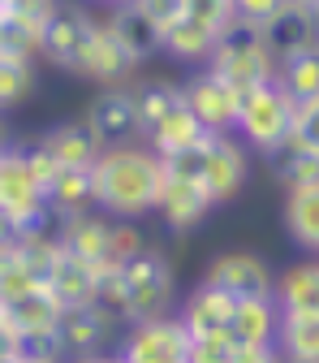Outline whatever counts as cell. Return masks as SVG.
<instances>
[{"instance_id": "1", "label": "cell", "mask_w": 319, "mask_h": 363, "mask_svg": "<svg viewBox=\"0 0 319 363\" xmlns=\"http://www.w3.org/2000/svg\"><path fill=\"white\" fill-rule=\"evenodd\" d=\"M95 177V208L117 216V220H143L156 212L160 195H164V156L151 152L143 139L134 143H112L100 152V160L91 164Z\"/></svg>"}, {"instance_id": "2", "label": "cell", "mask_w": 319, "mask_h": 363, "mask_svg": "<svg viewBox=\"0 0 319 363\" xmlns=\"http://www.w3.org/2000/svg\"><path fill=\"white\" fill-rule=\"evenodd\" d=\"M164 169L173 177H190L211 195V203H229L242 195L246 177H250V147L238 134H203L199 143H190L186 152L164 156Z\"/></svg>"}, {"instance_id": "3", "label": "cell", "mask_w": 319, "mask_h": 363, "mask_svg": "<svg viewBox=\"0 0 319 363\" xmlns=\"http://www.w3.org/2000/svg\"><path fill=\"white\" fill-rule=\"evenodd\" d=\"M177 303V268L160 247H143L134 259L121 264V315L125 325L168 315Z\"/></svg>"}, {"instance_id": "4", "label": "cell", "mask_w": 319, "mask_h": 363, "mask_svg": "<svg viewBox=\"0 0 319 363\" xmlns=\"http://www.w3.org/2000/svg\"><path fill=\"white\" fill-rule=\"evenodd\" d=\"M203 65H207L211 74H220L229 86H238V91H250V86H259V82H272V78H277V61H272L267 43H263V26L242 22V18H233L229 26L220 30L216 48H211V57H207Z\"/></svg>"}, {"instance_id": "5", "label": "cell", "mask_w": 319, "mask_h": 363, "mask_svg": "<svg viewBox=\"0 0 319 363\" xmlns=\"http://www.w3.org/2000/svg\"><path fill=\"white\" fill-rule=\"evenodd\" d=\"M233 18H238L233 0H186L181 13L164 26V39H160L164 48L160 52L181 61V65H203L211 57V48H216L220 30Z\"/></svg>"}, {"instance_id": "6", "label": "cell", "mask_w": 319, "mask_h": 363, "mask_svg": "<svg viewBox=\"0 0 319 363\" xmlns=\"http://www.w3.org/2000/svg\"><path fill=\"white\" fill-rule=\"evenodd\" d=\"M294 100L285 96V86L272 78V82H259V86H250V91H242V108H238V139L250 147V152H259V156H267L272 147H281L285 139H289V130H294Z\"/></svg>"}, {"instance_id": "7", "label": "cell", "mask_w": 319, "mask_h": 363, "mask_svg": "<svg viewBox=\"0 0 319 363\" xmlns=\"http://www.w3.org/2000/svg\"><path fill=\"white\" fill-rule=\"evenodd\" d=\"M95 30H100V13L57 0L52 13L43 18L39 61H48V65H57V69L82 78V65H86V52H91V39H95Z\"/></svg>"}, {"instance_id": "8", "label": "cell", "mask_w": 319, "mask_h": 363, "mask_svg": "<svg viewBox=\"0 0 319 363\" xmlns=\"http://www.w3.org/2000/svg\"><path fill=\"white\" fill-rule=\"evenodd\" d=\"M0 208H5L13 220H18V234L39 225L48 216V195H43L35 169L26 164V152L22 143H5L0 147Z\"/></svg>"}, {"instance_id": "9", "label": "cell", "mask_w": 319, "mask_h": 363, "mask_svg": "<svg viewBox=\"0 0 319 363\" xmlns=\"http://www.w3.org/2000/svg\"><path fill=\"white\" fill-rule=\"evenodd\" d=\"M186 346L190 333L181 325V315H156V320H139V325H125L121 333V359L125 363H186Z\"/></svg>"}, {"instance_id": "10", "label": "cell", "mask_w": 319, "mask_h": 363, "mask_svg": "<svg viewBox=\"0 0 319 363\" xmlns=\"http://www.w3.org/2000/svg\"><path fill=\"white\" fill-rule=\"evenodd\" d=\"M190 113L203 121L207 134H233L238 130V108H242V91L229 86L220 74H211L207 65H199L186 82H181Z\"/></svg>"}, {"instance_id": "11", "label": "cell", "mask_w": 319, "mask_h": 363, "mask_svg": "<svg viewBox=\"0 0 319 363\" xmlns=\"http://www.w3.org/2000/svg\"><path fill=\"white\" fill-rule=\"evenodd\" d=\"M203 281L233 294V298H272L277 290V272L267 268L263 255L255 251H220L216 259H207Z\"/></svg>"}, {"instance_id": "12", "label": "cell", "mask_w": 319, "mask_h": 363, "mask_svg": "<svg viewBox=\"0 0 319 363\" xmlns=\"http://www.w3.org/2000/svg\"><path fill=\"white\" fill-rule=\"evenodd\" d=\"M57 333H61V342H65V350H69L74 359H78V354H95V350H108L112 337L125 333V315L112 311V307H104L100 298L74 303V307H65Z\"/></svg>"}, {"instance_id": "13", "label": "cell", "mask_w": 319, "mask_h": 363, "mask_svg": "<svg viewBox=\"0 0 319 363\" xmlns=\"http://www.w3.org/2000/svg\"><path fill=\"white\" fill-rule=\"evenodd\" d=\"M82 121L100 134V143H134L139 139V104H134V82L121 86H100V96L86 104Z\"/></svg>"}, {"instance_id": "14", "label": "cell", "mask_w": 319, "mask_h": 363, "mask_svg": "<svg viewBox=\"0 0 319 363\" xmlns=\"http://www.w3.org/2000/svg\"><path fill=\"white\" fill-rule=\"evenodd\" d=\"M211 195L199 186V182H190V177H173L168 173V182H164V195H160V203H156V216L164 220V230L168 234H177V238H190L199 225L211 216Z\"/></svg>"}, {"instance_id": "15", "label": "cell", "mask_w": 319, "mask_h": 363, "mask_svg": "<svg viewBox=\"0 0 319 363\" xmlns=\"http://www.w3.org/2000/svg\"><path fill=\"white\" fill-rule=\"evenodd\" d=\"M263 43H267V52L272 61H289L306 48H315L319 43V22L311 13V5H298V0H289L285 9H277L267 22H263Z\"/></svg>"}, {"instance_id": "16", "label": "cell", "mask_w": 319, "mask_h": 363, "mask_svg": "<svg viewBox=\"0 0 319 363\" xmlns=\"http://www.w3.org/2000/svg\"><path fill=\"white\" fill-rule=\"evenodd\" d=\"M112 230H117V216L91 208V212H78V216L61 220V242L78 259L104 268V264H112Z\"/></svg>"}, {"instance_id": "17", "label": "cell", "mask_w": 319, "mask_h": 363, "mask_svg": "<svg viewBox=\"0 0 319 363\" xmlns=\"http://www.w3.org/2000/svg\"><path fill=\"white\" fill-rule=\"evenodd\" d=\"M104 26L117 35V43H121V48L134 57V61H151V57H160V48H164V35H160V26L139 9V5H134V0H125V5H112L108 13H104Z\"/></svg>"}, {"instance_id": "18", "label": "cell", "mask_w": 319, "mask_h": 363, "mask_svg": "<svg viewBox=\"0 0 319 363\" xmlns=\"http://www.w3.org/2000/svg\"><path fill=\"white\" fill-rule=\"evenodd\" d=\"M35 143L48 152L57 164H82V169H91V164L100 160V152H104L100 134L91 130L82 117H78V121H57V125H48Z\"/></svg>"}, {"instance_id": "19", "label": "cell", "mask_w": 319, "mask_h": 363, "mask_svg": "<svg viewBox=\"0 0 319 363\" xmlns=\"http://www.w3.org/2000/svg\"><path fill=\"white\" fill-rule=\"evenodd\" d=\"M233 303H238L233 294H224V290L199 281V286L186 294V303L177 307V315H181V325H186L190 337H207V333H224V329H229Z\"/></svg>"}, {"instance_id": "20", "label": "cell", "mask_w": 319, "mask_h": 363, "mask_svg": "<svg viewBox=\"0 0 319 363\" xmlns=\"http://www.w3.org/2000/svg\"><path fill=\"white\" fill-rule=\"evenodd\" d=\"M272 298H277L281 315H319V255L289 264L277 277Z\"/></svg>"}, {"instance_id": "21", "label": "cell", "mask_w": 319, "mask_h": 363, "mask_svg": "<svg viewBox=\"0 0 319 363\" xmlns=\"http://www.w3.org/2000/svg\"><path fill=\"white\" fill-rule=\"evenodd\" d=\"M134 74H139V61L121 48L117 35H112V30L104 26V18H100V30H95V39H91V52H86V65H82V78L100 82V86H121V82H129Z\"/></svg>"}, {"instance_id": "22", "label": "cell", "mask_w": 319, "mask_h": 363, "mask_svg": "<svg viewBox=\"0 0 319 363\" xmlns=\"http://www.w3.org/2000/svg\"><path fill=\"white\" fill-rule=\"evenodd\" d=\"M5 307V315L18 325V333H48V329H61V315H65V303L48 290V286H30L13 298L0 303Z\"/></svg>"}, {"instance_id": "23", "label": "cell", "mask_w": 319, "mask_h": 363, "mask_svg": "<svg viewBox=\"0 0 319 363\" xmlns=\"http://www.w3.org/2000/svg\"><path fill=\"white\" fill-rule=\"evenodd\" d=\"M277 325H281L277 298H238L224 337L233 346H263V342H277Z\"/></svg>"}, {"instance_id": "24", "label": "cell", "mask_w": 319, "mask_h": 363, "mask_svg": "<svg viewBox=\"0 0 319 363\" xmlns=\"http://www.w3.org/2000/svg\"><path fill=\"white\" fill-rule=\"evenodd\" d=\"M43 195H48V208L65 220V216H78V212H91L95 208V177H91V169L82 164H65L57 169V177L43 186Z\"/></svg>"}, {"instance_id": "25", "label": "cell", "mask_w": 319, "mask_h": 363, "mask_svg": "<svg viewBox=\"0 0 319 363\" xmlns=\"http://www.w3.org/2000/svg\"><path fill=\"white\" fill-rule=\"evenodd\" d=\"M263 160H267L272 182H281V191L319 186V152H315V147H302V143L285 139L281 147H272Z\"/></svg>"}, {"instance_id": "26", "label": "cell", "mask_w": 319, "mask_h": 363, "mask_svg": "<svg viewBox=\"0 0 319 363\" xmlns=\"http://www.w3.org/2000/svg\"><path fill=\"white\" fill-rule=\"evenodd\" d=\"M281 216H285V234H289L306 255H319V186L285 191Z\"/></svg>"}, {"instance_id": "27", "label": "cell", "mask_w": 319, "mask_h": 363, "mask_svg": "<svg viewBox=\"0 0 319 363\" xmlns=\"http://www.w3.org/2000/svg\"><path fill=\"white\" fill-rule=\"evenodd\" d=\"M43 286H48L65 307H74V303H91V298H95V264L78 259L74 251H61L57 264L48 268V277H43Z\"/></svg>"}, {"instance_id": "28", "label": "cell", "mask_w": 319, "mask_h": 363, "mask_svg": "<svg viewBox=\"0 0 319 363\" xmlns=\"http://www.w3.org/2000/svg\"><path fill=\"white\" fill-rule=\"evenodd\" d=\"M134 104H139V139L147 143V134H151L177 104H186V96H181V82L143 78V82H134Z\"/></svg>"}, {"instance_id": "29", "label": "cell", "mask_w": 319, "mask_h": 363, "mask_svg": "<svg viewBox=\"0 0 319 363\" xmlns=\"http://www.w3.org/2000/svg\"><path fill=\"white\" fill-rule=\"evenodd\" d=\"M203 121L190 113V104H177L151 134H147V147L151 152H160V156H177V152H186L190 143H199L203 139Z\"/></svg>"}, {"instance_id": "30", "label": "cell", "mask_w": 319, "mask_h": 363, "mask_svg": "<svg viewBox=\"0 0 319 363\" xmlns=\"http://www.w3.org/2000/svg\"><path fill=\"white\" fill-rule=\"evenodd\" d=\"M277 350L289 363H319V315H281Z\"/></svg>"}, {"instance_id": "31", "label": "cell", "mask_w": 319, "mask_h": 363, "mask_svg": "<svg viewBox=\"0 0 319 363\" xmlns=\"http://www.w3.org/2000/svg\"><path fill=\"white\" fill-rule=\"evenodd\" d=\"M39 86V69L35 57H13V52H0V113H13L22 108Z\"/></svg>"}, {"instance_id": "32", "label": "cell", "mask_w": 319, "mask_h": 363, "mask_svg": "<svg viewBox=\"0 0 319 363\" xmlns=\"http://www.w3.org/2000/svg\"><path fill=\"white\" fill-rule=\"evenodd\" d=\"M277 82L285 86V96L294 104H306V100H319V43L289 61L277 65Z\"/></svg>"}, {"instance_id": "33", "label": "cell", "mask_w": 319, "mask_h": 363, "mask_svg": "<svg viewBox=\"0 0 319 363\" xmlns=\"http://www.w3.org/2000/svg\"><path fill=\"white\" fill-rule=\"evenodd\" d=\"M30 286H39V272L26 259L22 242L18 238L13 242H0V303L13 298V294H22V290H30Z\"/></svg>"}, {"instance_id": "34", "label": "cell", "mask_w": 319, "mask_h": 363, "mask_svg": "<svg viewBox=\"0 0 319 363\" xmlns=\"http://www.w3.org/2000/svg\"><path fill=\"white\" fill-rule=\"evenodd\" d=\"M18 354L39 359V363H65L69 359V350H65V342H61L57 329H48V333H22V350Z\"/></svg>"}, {"instance_id": "35", "label": "cell", "mask_w": 319, "mask_h": 363, "mask_svg": "<svg viewBox=\"0 0 319 363\" xmlns=\"http://www.w3.org/2000/svg\"><path fill=\"white\" fill-rule=\"evenodd\" d=\"M186 363H233V342L224 337V333L190 337V346H186Z\"/></svg>"}, {"instance_id": "36", "label": "cell", "mask_w": 319, "mask_h": 363, "mask_svg": "<svg viewBox=\"0 0 319 363\" xmlns=\"http://www.w3.org/2000/svg\"><path fill=\"white\" fill-rule=\"evenodd\" d=\"M289 139L319 152V100H306V104L294 108V130H289Z\"/></svg>"}, {"instance_id": "37", "label": "cell", "mask_w": 319, "mask_h": 363, "mask_svg": "<svg viewBox=\"0 0 319 363\" xmlns=\"http://www.w3.org/2000/svg\"><path fill=\"white\" fill-rule=\"evenodd\" d=\"M289 0H233V9H238V18L242 22H255V26H263L277 9H285Z\"/></svg>"}, {"instance_id": "38", "label": "cell", "mask_w": 319, "mask_h": 363, "mask_svg": "<svg viewBox=\"0 0 319 363\" xmlns=\"http://www.w3.org/2000/svg\"><path fill=\"white\" fill-rule=\"evenodd\" d=\"M134 5H139V9L160 26V35H164V26L181 13V5H186V0H134Z\"/></svg>"}, {"instance_id": "39", "label": "cell", "mask_w": 319, "mask_h": 363, "mask_svg": "<svg viewBox=\"0 0 319 363\" xmlns=\"http://www.w3.org/2000/svg\"><path fill=\"white\" fill-rule=\"evenodd\" d=\"M233 363H281L277 342H263V346H233Z\"/></svg>"}, {"instance_id": "40", "label": "cell", "mask_w": 319, "mask_h": 363, "mask_svg": "<svg viewBox=\"0 0 319 363\" xmlns=\"http://www.w3.org/2000/svg\"><path fill=\"white\" fill-rule=\"evenodd\" d=\"M18 350H22V333H18V325L5 315V307H0V363L13 359Z\"/></svg>"}, {"instance_id": "41", "label": "cell", "mask_w": 319, "mask_h": 363, "mask_svg": "<svg viewBox=\"0 0 319 363\" xmlns=\"http://www.w3.org/2000/svg\"><path fill=\"white\" fill-rule=\"evenodd\" d=\"M13 238H18V220L0 208V242H13Z\"/></svg>"}, {"instance_id": "42", "label": "cell", "mask_w": 319, "mask_h": 363, "mask_svg": "<svg viewBox=\"0 0 319 363\" xmlns=\"http://www.w3.org/2000/svg\"><path fill=\"white\" fill-rule=\"evenodd\" d=\"M74 363H125L121 354H108V350H95V354H78Z\"/></svg>"}, {"instance_id": "43", "label": "cell", "mask_w": 319, "mask_h": 363, "mask_svg": "<svg viewBox=\"0 0 319 363\" xmlns=\"http://www.w3.org/2000/svg\"><path fill=\"white\" fill-rule=\"evenodd\" d=\"M91 5H104V9H112V5H125V0H91Z\"/></svg>"}, {"instance_id": "44", "label": "cell", "mask_w": 319, "mask_h": 363, "mask_svg": "<svg viewBox=\"0 0 319 363\" xmlns=\"http://www.w3.org/2000/svg\"><path fill=\"white\" fill-rule=\"evenodd\" d=\"M5 363H39V359H26V354H13V359H5Z\"/></svg>"}, {"instance_id": "45", "label": "cell", "mask_w": 319, "mask_h": 363, "mask_svg": "<svg viewBox=\"0 0 319 363\" xmlns=\"http://www.w3.org/2000/svg\"><path fill=\"white\" fill-rule=\"evenodd\" d=\"M311 13H315V22H319V5H311Z\"/></svg>"}, {"instance_id": "46", "label": "cell", "mask_w": 319, "mask_h": 363, "mask_svg": "<svg viewBox=\"0 0 319 363\" xmlns=\"http://www.w3.org/2000/svg\"><path fill=\"white\" fill-rule=\"evenodd\" d=\"M298 5H319V0H298Z\"/></svg>"}, {"instance_id": "47", "label": "cell", "mask_w": 319, "mask_h": 363, "mask_svg": "<svg viewBox=\"0 0 319 363\" xmlns=\"http://www.w3.org/2000/svg\"><path fill=\"white\" fill-rule=\"evenodd\" d=\"M281 363H289V359H281Z\"/></svg>"}]
</instances>
